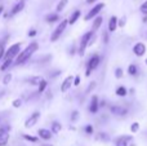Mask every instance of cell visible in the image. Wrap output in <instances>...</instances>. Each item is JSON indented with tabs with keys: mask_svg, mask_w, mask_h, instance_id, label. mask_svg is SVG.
<instances>
[{
	"mask_svg": "<svg viewBox=\"0 0 147 146\" xmlns=\"http://www.w3.org/2000/svg\"><path fill=\"white\" fill-rule=\"evenodd\" d=\"M38 51H39V43L38 41H31L23 51H21V53L17 56L16 62H13V65H14V66H20V65L26 64V62L34 56V53Z\"/></svg>",
	"mask_w": 147,
	"mask_h": 146,
	"instance_id": "cell-1",
	"label": "cell"
},
{
	"mask_svg": "<svg viewBox=\"0 0 147 146\" xmlns=\"http://www.w3.org/2000/svg\"><path fill=\"white\" fill-rule=\"evenodd\" d=\"M22 51V43H16V44H12L9 45L4 52V56H3V59L7 61V59H14L17 58V56L21 53Z\"/></svg>",
	"mask_w": 147,
	"mask_h": 146,
	"instance_id": "cell-2",
	"label": "cell"
},
{
	"mask_svg": "<svg viewBox=\"0 0 147 146\" xmlns=\"http://www.w3.org/2000/svg\"><path fill=\"white\" fill-rule=\"evenodd\" d=\"M99 62H101V57H99V54L94 53L93 56L89 58L88 64H86V70H85V76H90L92 74V70L97 69V67L99 66Z\"/></svg>",
	"mask_w": 147,
	"mask_h": 146,
	"instance_id": "cell-3",
	"label": "cell"
},
{
	"mask_svg": "<svg viewBox=\"0 0 147 146\" xmlns=\"http://www.w3.org/2000/svg\"><path fill=\"white\" fill-rule=\"evenodd\" d=\"M67 25H69V20H63V21H61V22L58 23V26L56 27V30L52 32V35H51V41H57L59 38H61V35L63 34V31L66 30V27H67Z\"/></svg>",
	"mask_w": 147,
	"mask_h": 146,
	"instance_id": "cell-4",
	"label": "cell"
},
{
	"mask_svg": "<svg viewBox=\"0 0 147 146\" xmlns=\"http://www.w3.org/2000/svg\"><path fill=\"white\" fill-rule=\"evenodd\" d=\"M93 34H94L93 31H88V32H85L83 36H81L80 47H79V54H80V56H84V51L88 48V43H89V40H90V38H92Z\"/></svg>",
	"mask_w": 147,
	"mask_h": 146,
	"instance_id": "cell-5",
	"label": "cell"
},
{
	"mask_svg": "<svg viewBox=\"0 0 147 146\" xmlns=\"http://www.w3.org/2000/svg\"><path fill=\"white\" fill-rule=\"evenodd\" d=\"M10 127L9 126H3L0 127V146H7L10 139Z\"/></svg>",
	"mask_w": 147,
	"mask_h": 146,
	"instance_id": "cell-6",
	"label": "cell"
},
{
	"mask_svg": "<svg viewBox=\"0 0 147 146\" xmlns=\"http://www.w3.org/2000/svg\"><path fill=\"white\" fill-rule=\"evenodd\" d=\"M103 8H105V4H103V3H98V4L94 5V7L92 8V9L89 10L88 13H86L85 17H84V20H85V21H89V20H93V18H96L97 14H98V13L101 12Z\"/></svg>",
	"mask_w": 147,
	"mask_h": 146,
	"instance_id": "cell-7",
	"label": "cell"
},
{
	"mask_svg": "<svg viewBox=\"0 0 147 146\" xmlns=\"http://www.w3.org/2000/svg\"><path fill=\"white\" fill-rule=\"evenodd\" d=\"M40 119V111H34L25 122V128H32Z\"/></svg>",
	"mask_w": 147,
	"mask_h": 146,
	"instance_id": "cell-8",
	"label": "cell"
},
{
	"mask_svg": "<svg viewBox=\"0 0 147 146\" xmlns=\"http://www.w3.org/2000/svg\"><path fill=\"white\" fill-rule=\"evenodd\" d=\"M110 110H111V114H114V115H117V116H125L128 114V110L125 107H123V106L120 105H114L110 107Z\"/></svg>",
	"mask_w": 147,
	"mask_h": 146,
	"instance_id": "cell-9",
	"label": "cell"
},
{
	"mask_svg": "<svg viewBox=\"0 0 147 146\" xmlns=\"http://www.w3.org/2000/svg\"><path fill=\"white\" fill-rule=\"evenodd\" d=\"M23 8H25V0H20V1L12 8V10H10V13L8 16H9V17H13V16L18 14L20 12H22Z\"/></svg>",
	"mask_w": 147,
	"mask_h": 146,
	"instance_id": "cell-10",
	"label": "cell"
},
{
	"mask_svg": "<svg viewBox=\"0 0 147 146\" xmlns=\"http://www.w3.org/2000/svg\"><path fill=\"white\" fill-rule=\"evenodd\" d=\"M72 82H74V76H72V75H69V76H67L66 79L62 82V84H61V92H62V93L67 92V91L71 88Z\"/></svg>",
	"mask_w": 147,
	"mask_h": 146,
	"instance_id": "cell-11",
	"label": "cell"
},
{
	"mask_svg": "<svg viewBox=\"0 0 147 146\" xmlns=\"http://www.w3.org/2000/svg\"><path fill=\"white\" fill-rule=\"evenodd\" d=\"M133 53L138 57H142L146 53V45L143 43H137L133 47Z\"/></svg>",
	"mask_w": 147,
	"mask_h": 146,
	"instance_id": "cell-12",
	"label": "cell"
},
{
	"mask_svg": "<svg viewBox=\"0 0 147 146\" xmlns=\"http://www.w3.org/2000/svg\"><path fill=\"white\" fill-rule=\"evenodd\" d=\"M98 109H99V100L97 96H93L90 100V105H89V111L92 114H97Z\"/></svg>",
	"mask_w": 147,
	"mask_h": 146,
	"instance_id": "cell-13",
	"label": "cell"
},
{
	"mask_svg": "<svg viewBox=\"0 0 147 146\" xmlns=\"http://www.w3.org/2000/svg\"><path fill=\"white\" fill-rule=\"evenodd\" d=\"M38 135L41 140H45V141H48V140H51L52 137H53L52 131H49V129H47V128H40L38 131Z\"/></svg>",
	"mask_w": 147,
	"mask_h": 146,
	"instance_id": "cell-14",
	"label": "cell"
},
{
	"mask_svg": "<svg viewBox=\"0 0 147 146\" xmlns=\"http://www.w3.org/2000/svg\"><path fill=\"white\" fill-rule=\"evenodd\" d=\"M130 141H132V136H120L116 140L115 146H128Z\"/></svg>",
	"mask_w": 147,
	"mask_h": 146,
	"instance_id": "cell-15",
	"label": "cell"
},
{
	"mask_svg": "<svg viewBox=\"0 0 147 146\" xmlns=\"http://www.w3.org/2000/svg\"><path fill=\"white\" fill-rule=\"evenodd\" d=\"M116 28H117V18L115 17V16H112V17L110 18V21H109V25H107V30H109L110 32H114Z\"/></svg>",
	"mask_w": 147,
	"mask_h": 146,
	"instance_id": "cell-16",
	"label": "cell"
},
{
	"mask_svg": "<svg viewBox=\"0 0 147 146\" xmlns=\"http://www.w3.org/2000/svg\"><path fill=\"white\" fill-rule=\"evenodd\" d=\"M80 16H81V12H80V10L76 9L75 12H74L72 14H71V17L69 18V25H75L76 21H78L79 18H80Z\"/></svg>",
	"mask_w": 147,
	"mask_h": 146,
	"instance_id": "cell-17",
	"label": "cell"
},
{
	"mask_svg": "<svg viewBox=\"0 0 147 146\" xmlns=\"http://www.w3.org/2000/svg\"><path fill=\"white\" fill-rule=\"evenodd\" d=\"M45 21L48 23H54L57 21H59V16L57 13H51V14H47L45 16Z\"/></svg>",
	"mask_w": 147,
	"mask_h": 146,
	"instance_id": "cell-18",
	"label": "cell"
},
{
	"mask_svg": "<svg viewBox=\"0 0 147 146\" xmlns=\"http://www.w3.org/2000/svg\"><path fill=\"white\" fill-rule=\"evenodd\" d=\"M41 80H43V78L41 76H30L27 79V82H28V84L30 85H36V87H38V85L40 84Z\"/></svg>",
	"mask_w": 147,
	"mask_h": 146,
	"instance_id": "cell-19",
	"label": "cell"
},
{
	"mask_svg": "<svg viewBox=\"0 0 147 146\" xmlns=\"http://www.w3.org/2000/svg\"><path fill=\"white\" fill-rule=\"evenodd\" d=\"M102 17H96L94 18V21H93V25H92V31H97L99 27H101V25H102Z\"/></svg>",
	"mask_w": 147,
	"mask_h": 146,
	"instance_id": "cell-20",
	"label": "cell"
},
{
	"mask_svg": "<svg viewBox=\"0 0 147 146\" xmlns=\"http://www.w3.org/2000/svg\"><path fill=\"white\" fill-rule=\"evenodd\" d=\"M61 129H62V124L59 123V122H53V123H52V133H59V132H61Z\"/></svg>",
	"mask_w": 147,
	"mask_h": 146,
	"instance_id": "cell-21",
	"label": "cell"
},
{
	"mask_svg": "<svg viewBox=\"0 0 147 146\" xmlns=\"http://www.w3.org/2000/svg\"><path fill=\"white\" fill-rule=\"evenodd\" d=\"M69 4V0H59V3L57 4V7H56V10H57V13H61L62 10L66 8V5Z\"/></svg>",
	"mask_w": 147,
	"mask_h": 146,
	"instance_id": "cell-22",
	"label": "cell"
},
{
	"mask_svg": "<svg viewBox=\"0 0 147 146\" xmlns=\"http://www.w3.org/2000/svg\"><path fill=\"white\" fill-rule=\"evenodd\" d=\"M47 87H48V82H47L45 79H43V80L40 82V84L38 85V93H43V92H45Z\"/></svg>",
	"mask_w": 147,
	"mask_h": 146,
	"instance_id": "cell-23",
	"label": "cell"
},
{
	"mask_svg": "<svg viewBox=\"0 0 147 146\" xmlns=\"http://www.w3.org/2000/svg\"><path fill=\"white\" fill-rule=\"evenodd\" d=\"M10 66H13V61H12V59H7V61H3V65L0 66V70H1V71H5V70H8Z\"/></svg>",
	"mask_w": 147,
	"mask_h": 146,
	"instance_id": "cell-24",
	"label": "cell"
},
{
	"mask_svg": "<svg viewBox=\"0 0 147 146\" xmlns=\"http://www.w3.org/2000/svg\"><path fill=\"white\" fill-rule=\"evenodd\" d=\"M128 91L125 87H117L116 88V95L119 96V97H124V96H127Z\"/></svg>",
	"mask_w": 147,
	"mask_h": 146,
	"instance_id": "cell-25",
	"label": "cell"
},
{
	"mask_svg": "<svg viewBox=\"0 0 147 146\" xmlns=\"http://www.w3.org/2000/svg\"><path fill=\"white\" fill-rule=\"evenodd\" d=\"M12 78H13L12 72H7V74L4 75V78H3V84H4V85L9 84V83H10V80H12Z\"/></svg>",
	"mask_w": 147,
	"mask_h": 146,
	"instance_id": "cell-26",
	"label": "cell"
},
{
	"mask_svg": "<svg viewBox=\"0 0 147 146\" xmlns=\"http://www.w3.org/2000/svg\"><path fill=\"white\" fill-rule=\"evenodd\" d=\"M128 72H129V75H132V76L137 75V72H138L137 66H136V65H129V67H128Z\"/></svg>",
	"mask_w": 147,
	"mask_h": 146,
	"instance_id": "cell-27",
	"label": "cell"
},
{
	"mask_svg": "<svg viewBox=\"0 0 147 146\" xmlns=\"http://www.w3.org/2000/svg\"><path fill=\"white\" fill-rule=\"evenodd\" d=\"M22 137L26 140V141H30V142H38V137H34V136H30V135H26V133H23L22 135Z\"/></svg>",
	"mask_w": 147,
	"mask_h": 146,
	"instance_id": "cell-28",
	"label": "cell"
},
{
	"mask_svg": "<svg viewBox=\"0 0 147 146\" xmlns=\"http://www.w3.org/2000/svg\"><path fill=\"white\" fill-rule=\"evenodd\" d=\"M138 129H140V123H138V122H134V123L130 126V132H132V133H136V132H138Z\"/></svg>",
	"mask_w": 147,
	"mask_h": 146,
	"instance_id": "cell-29",
	"label": "cell"
},
{
	"mask_svg": "<svg viewBox=\"0 0 147 146\" xmlns=\"http://www.w3.org/2000/svg\"><path fill=\"white\" fill-rule=\"evenodd\" d=\"M12 106L16 107V109L21 107V106H22V100H21V98H16V100L12 102Z\"/></svg>",
	"mask_w": 147,
	"mask_h": 146,
	"instance_id": "cell-30",
	"label": "cell"
},
{
	"mask_svg": "<svg viewBox=\"0 0 147 146\" xmlns=\"http://www.w3.org/2000/svg\"><path fill=\"white\" fill-rule=\"evenodd\" d=\"M51 59H52V56H49V54H48V56L43 57V58H39V62H40L41 65H44V64H48Z\"/></svg>",
	"mask_w": 147,
	"mask_h": 146,
	"instance_id": "cell-31",
	"label": "cell"
},
{
	"mask_svg": "<svg viewBox=\"0 0 147 146\" xmlns=\"http://www.w3.org/2000/svg\"><path fill=\"white\" fill-rule=\"evenodd\" d=\"M97 139L102 140V141H109L110 137H109V135H106V133H99L98 136H97Z\"/></svg>",
	"mask_w": 147,
	"mask_h": 146,
	"instance_id": "cell-32",
	"label": "cell"
},
{
	"mask_svg": "<svg viewBox=\"0 0 147 146\" xmlns=\"http://www.w3.org/2000/svg\"><path fill=\"white\" fill-rule=\"evenodd\" d=\"M140 10H141V12H142V13H143V14H145V16H147V1H145V3H143V4H142V5H141Z\"/></svg>",
	"mask_w": 147,
	"mask_h": 146,
	"instance_id": "cell-33",
	"label": "cell"
},
{
	"mask_svg": "<svg viewBox=\"0 0 147 146\" xmlns=\"http://www.w3.org/2000/svg\"><path fill=\"white\" fill-rule=\"evenodd\" d=\"M102 38H103V43H105V44L109 43L110 38H109V32H107V30H106V31H103V34H102Z\"/></svg>",
	"mask_w": 147,
	"mask_h": 146,
	"instance_id": "cell-34",
	"label": "cell"
},
{
	"mask_svg": "<svg viewBox=\"0 0 147 146\" xmlns=\"http://www.w3.org/2000/svg\"><path fill=\"white\" fill-rule=\"evenodd\" d=\"M115 78H117V79H120V78H123V70L120 69H116L115 70Z\"/></svg>",
	"mask_w": 147,
	"mask_h": 146,
	"instance_id": "cell-35",
	"label": "cell"
},
{
	"mask_svg": "<svg viewBox=\"0 0 147 146\" xmlns=\"http://www.w3.org/2000/svg\"><path fill=\"white\" fill-rule=\"evenodd\" d=\"M96 40H97V35H96V32L92 35V38H90V40H89V43H88V47H92L94 43H96Z\"/></svg>",
	"mask_w": 147,
	"mask_h": 146,
	"instance_id": "cell-36",
	"label": "cell"
},
{
	"mask_svg": "<svg viewBox=\"0 0 147 146\" xmlns=\"http://www.w3.org/2000/svg\"><path fill=\"white\" fill-rule=\"evenodd\" d=\"M80 84V76L79 75H76L75 78H74V82H72V85H75V87H78V85Z\"/></svg>",
	"mask_w": 147,
	"mask_h": 146,
	"instance_id": "cell-37",
	"label": "cell"
},
{
	"mask_svg": "<svg viewBox=\"0 0 147 146\" xmlns=\"http://www.w3.org/2000/svg\"><path fill=\"white\" fill-rule=\"evenodd\" d=\"M85 132L88 135H93V127H92L90 124H88V126L85 127Z\"/></svg>",
	"mask_w": 147,
	"mask_h": 146,
	"instance_id": "cell-38",
	"label": "cell"
},
{
	"mask_svg": "<svg viewBox=\"0 0 147 146\" xmlns=\"http://www.w3.org/2000/svg\"><path fill=\"white\" fill-rule=\"evenodd\" d=\"M94 87H96V83H94V82H90V84H89L88 89H86V93H90L94 89Z\"/></svg>",
	"mask_w": 147,
	"mask_h": 146,
	"instance_id": "cell-39",
	"label": "cell"
},
{
	"mask_svg": "<svg viewBox=\"0 0 147 146\" xmlns=\"http://www.w3.org/2000/svg\"><path fill=\"white\" fill-rule=\"evenodd\" d=\"M78 118H79V111H72V115H71V122H75Z\"/></svg>",
	"mask_w": 147,
	"mask_h": 146,
	"instance_id": "cell-40",
	"label": "cell"
},
{
	"mask_svg": "<svg viewBox=\"0 0 147 146\" xmlns=\"http://www.w3.org/2000/svg\"><path fill=\"white\" fill-rule=\"evenodd\" d=\"M125 25V17H123L121 20H117V26H120V27H123V26Z\"/></svg>",
	"mask_w": 147,
	"mask_h": 146,
	"instance_id": "cell-41",
	"label": "cell"
},
{
	"mask_svg": "<svg viewBox=\"0 0 147 146\" xmlns=\"http://www.w3.org/2000/svg\"><path fill=\"white\" fill-rule=\"evenodd\" d=\"M36 34H38V31L34 30V28L28 31V36H30V38H34V36H36Z\"/></svg>",
	"mask_w": 147,
	"mask_h": 146,
	"instance_id": "cell-42",
	"label": "cell"
},
{
	"mask_svg": "<svg viewBox=\"0 0 147 146\" xmlns=\"http://www.w3.org/2000/svg\"><path fill=\"white\" fill-rule=\"evenodd\" d=\"M97 1V0H86V4H92V3Z\"/></svg>",
	"mask_w": 147,
	"mask_h": 146,
	"instance_id": "cell-43",
	"label": "cell"
},
{
	"mask_svg": "<svg viewBox=\"0 0 147 146\" xmlns=\"http://www.w3.org/2000/svg\"><path fill=\"white\" fill-rule=\"evenodd\" d=\"M3 10H4V7H3V5H0V14L3 13Z\"/></svg>",
	"mask_w": 147,
	"mask_h": 146,
	"instance_id": "cell-44",
	"label": "cell"
},
{
	"mask_svg": "<svg viewBox=\"0 0 147 146\" xmlns=\"http://www.w3.org/2000/svg\"><path fill=\"white\" fill-rule=\"evenodd\" d=\"M40 146H53V145H52V144H41Z\"/></svg>",
	"mask_w": 147,
	"mask_h": 146,
	"instance_id": "cell-45",
	"label": "cell"
},
{
	"mask_svg": "<svg viewBox=\"0 0 147 146\" xmlns=\"http://www.w3.org/2000/svg\"><path fill=\"white\" fill-rule=\"evenodd\" d=\"M3 56H4V53H3V52H0V61L3 59Z\"/></svg>",
	"mask_w": 147,
	"mask_h": 146,
	"instance_id": "cell-46",
	"label": "cell"
},
{
	"mask_svg": "<svg viewBox=\"0 0 147 146\" xmlns=\"http://www.w3.org/2000/svg\"><path fill=\"white\" fill-rule=\"evenodd\" d=\"M143 22L147 23V16H145V17H143Z\"/></svg>",
	"mask_w": 147,
	"mask_h": 146,
	"instance_id": "cell-47",
	"label": "cell"
},
{
	"mask_svg": "<svg viewBox=\"0 0 147 146\" xmlns=\"http://www.w3.org/2000/svg\"><path fill=\"white\" fill-rule=\"evenodd\" d=\"M145 62H146V65H147V59H146V61H145Z\"/></svg>",
	"mask_w": 147,
	"mask_h": 146,
	"instance_id": "cell-48",
	"label": "cell"
}]
</instances>
